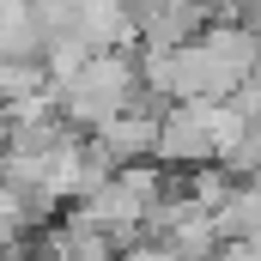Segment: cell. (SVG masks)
Instances as JSON below:
<instances>
[{
	"label": "cell",
	"mask_w": 261,
	"mask_h": 261,
	"mask_svg": "<svg viewBox=\"0 0 261 261\" xmlns=\"http://www.w3.org/2000/svg\"><path fill=\"white\" fill-rule=\"evenodd\" d=\"M140 91H146L140 67L128 55H116V49H97L67 79H55V110H61L67 128H103L110 116H122V110L140 103Z\"/></svg>",
	"instance_id": "cell-1"
},
{
	"label": "cell",
	"mask_w": 261,
	"mask_h": 261,
	"mask_svg": "<svg viewBox=\"0 0 261 261\" xmlns=\"http://www.w3.org/2000/svg\"><path fill=\"white\" fill-rule=\"evenodd\" d=\"M97 140V152L110 158V164H140V158H152V146H158V116L152 110H122V116H110L103 128H91Z\"/></svg>",
	"instance_id": "cell-2"
},
{
	"label": "cell",
	"mask_w": 261,
	"mask_h": 261,
	"mask_svg": "<svg viewBox=\"0 0 261 261\" xmlns=\"http://www.w3.org/2000/svg\"><path fill=\"white\" fill-rule=\"evenodd\" d=\"M31 206H37L31 195H18L12 182H0V249H12V243L24 237V225H31Z\"/></svg>",
	"instance_id": "cell-3"
},
{
	"label": "cell",
	"mask_w": 261,
	"mask_h": 261,
	"mask_svg": "<svg viewBox=\"0 0 261 261\" xmlns=\"http://www.w3.org/2000/svg\"><path fill=\"white\" fill-rule=\"evenodd\" d=\"M122 261H182V255H176V249H164V243H134Z\"/></svg>",
	"instance_id": "cell-4"
}]
</instances>
